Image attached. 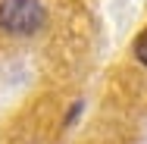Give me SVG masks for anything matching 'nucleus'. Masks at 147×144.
Wrapping results in <instances>:
<instances>
[{"mask_svg": "<svg viewBox=\"0 0 147 144\" xmlns=\"http://www.w3.org/2000/svg\"><path fill=\"white\" fill-rule=\"evenodd\" d=\"M135 57H138V63H141V66H147V28L135 38Z\"/></svg>", "mask_w": 147, "mask_h": 144, "instance_id": "f03ea898", "label": "nucleus"}, {"mask_svg": "<svg viewBox=\"0 0 147 144\" xmlns=\"http://www.w3.org/2000/svg\"><path fill=\"white\" fill-rule=\"evenodd\" d=\"M44 25V6L38 0H0V28L9 34H31Z\"/></svg>", "mask_w": 147, "mask_h": 144, "instance_id": "f257e3e1", "label": "nucleus"}]
</instances>
